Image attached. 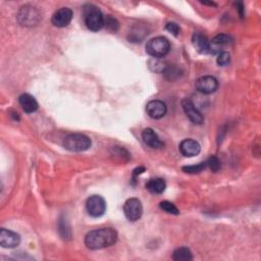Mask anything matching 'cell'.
<instances>
[{"label":"cell","mask_w":261,"mask_h":261,"mask_svg":"<svg viewBox=\"0 0 261 261\" xmlns=\"http://www.w3.org/2000/svg\"><path fill=\"white\" fill-rule=\"evenodd\" d=\"M118 241V233L111 228H103L89 232L85 238V245L91 250H99L113 246Z\"/></svg>","instance_id":"obj_1"},{"label":"cell","mask_w":261,"mask_h":261,"mask_svg":"<svg viewBox=\"0 0 261 261\" xmlns=\"http://www.w3.org/2000/svg\"><path fill=\"white\" fill-rule=\"evenodd\" d=\"M63 147L71 152H83L91 147V140L83 134H70L63 140Z\"/></svg>","instance_id":"obj_2"},{"label":"cell","mask_w":261,"mask_h":261,"mask_svg":"<svg viewBox=\"0 0 261 261\" xmlns=\"http://www.w3.org/2000/svg\"><path fill=\"white\" fill-rule=\"evenodd\" d=\"M85 24L90 31L98 32L104 27V17L99 9L93 5H87L84 8Z\"/></svg>","instance_id":"obj_3"},{"label":"cell","mask_w":261,"mask_h":261,"mask_svg":"<svg viewBox=\"0 0 261 261\" xmlns=\"http://www.w3.org/2000/svg\"><path fill=\"white\" fill-rule=\"evenodd\" d=\"M169 49L170 44L165 37H155L146 44L147 53L154 58L164 57L169 52Z\"/></svg>","instance_id":"obj_4"},{"label":"cell","mask_w":261,"mask_h":261,"mask_svg":"<svg viewBox=\"0 0 261 261\" xmlns=\"http://www.w3.org/2000/svg\"><path fill=\"white\" fill-rule=\"evenodd\" d=\"M18 19L23 26H35L40 21V14L35 8L26 6L20 10Z\"/></svg>","instance_id":"obj_5"},{"label":"cell","mask_w":261,"mask_h":261,"mask_svg":"<svg viewBox=\"0 0 261 261\" xmlns=\"http://www.w3.org/2000/svg\"><path fill=\"white\" fill-rule=\"evenodd\" d=\"M124 212L129 220H139L143 214V206L141 201L137 198L128 199L124 204Z\"/></svg>","instance_id":"obj_6"},{"label":"cell","mask_w":261,"mask_h":261,"mask_svg":"<svg viewBox=\"0 0 261 261\" xmlns=\"http://www.w3.org/2000/svg\"><path fill=\"white\" fill-rule=\"evenodd\" d=\"M86 208L91 216L100 217L106 211V202L101 196L93 195L87 199Z\"/></svg>","instance_id":"obj_7"},{"label":"cell","mask_w":261,"mask_h":261,"mask_svg":"<svg viewBox=\"0 0 261 261\" xmlns=\"http://www.w3.org/2000/svg\"><path fill=\"white\" fill-rule=\"evenodd\" d=\"M182 107L185 111L186 116L188 117V119L195 125H201L204 122V118L202 114L197 109L195 104L193 103L192 100L185 98L182 100Z\"/></svg>","instance_id":"obj_8"},{"label":"cell","mask_w":261,"mask_h":261,"mask_svg":"<svg viewBox=\"0 0 261 261\" xmlns=\"http://www.w3.org/2000/svg\"><path fill=\"white\" fill-rule=\"evenodd\" d=\"M146 111L150 118L154 120H159L166 115L167 107L166 104L161 100H152L147 103Z\"/></svg>","instance_id":"obj_9"},{"label":"cell","mask_w":261,"mask_h":261,"mask_svg":"<svg viewBox=\"0 0 261 261\" xmlns=\"http://www.w3.org/2000/svg\"><path fill=\"white\" fill-rule=\"evenodd\" d=\"M195 86L196 89L202 94H212L217 90L218 82L212 76H204L196 81Z\"/></svg>","instance_id":"obj_10"},{"label":"cell","mask_w":261,"mask_h":261,"mask_svg":"<svg viewBox=\"0 0 261 261\" xmlns=\"http://www.w3.org/2000/svg\"><path fill=\"white\" fill-rule=\"evenodd\" d=\"M180 152L186 157H193L200 153L201 146L200 144L193 139L183 140L180 144Z\"/></svg>","instance_id":"obj_11"},{"label":"cell","mask_w":261,"mask_h":261,"mask_svg":"<svg viewBox=\"0 0 261 261\" xmlns=\"http://www.w3.org/2000/svg\"><path fill=\"white\" fill-rule=\"evenodd\" d=\"M71 19H72V11L68 8H61L53 14L51 22L55 27L64 28L70 24Z\"/></svg>","instance_id":"obj_12"},{"label":"cell","mask_w":261,"mask_h":261,"mask_svg":"<svg viewBox=\"0 0 261 261\" xmlns=\"http://www.w3.org/2000/svg\"><path fill=\"white\" fill-rule=\"evenodd\" d=\"M233 43V39L232 37L227 35V34H220L217 35L216 37H214L213 40L210 42V49H209V53L211 54H219L220 52H222L223 47L231 45Z\"/></svg>","instance_id":"obj_13"},{"label":"cell","mask_w":261,"mask_h":261,"mask_svg":"<svg viewBox=\"0 0 261 261\" xmlns=\"http://www.w3.org/2000/svg\"><path fill=\"white\" fill-rule=\"evenodd\" d=\"M20 243L21 237L19 234L7 229H2L0 231V245L4 248H15L19 246Z\"/></svg>","instance_id":"obj_14"},{"label":"cell","mask_w":261,"mask_h":261,"mask_svg":"<svg viewBox=\"0 0 261 261\" xmlns=\"http://www.w3.org/2000/svg\"><path fill=\"white\" fill-rule=\"evenodd\" d=\"M192 44L195 49L202 54L209 53L210 49V41L207 39V37L200 32H196L192 37Z\"/></svg>","instance_id":"obj_15"},{"label":"cell","mask_w":261,"mask_h":261,"mask_svg":"<svg viewBox=\"0 0 261 261\" xmlns=\"http://www.w3.org/2000/svg\"><path fill=\"white\" fill-rule=\"evenodd\" d=\"M142 139L146 145L154 149H160L164 145L163 142L159 139L158 135L151 128H147L143 131Z\"/></svg>","instance_id":"obj_16"},{"label":"cell","mask_w":261,"mask_h":261,"mask_svg":"<svg viewBox=\"0 0 261 261\" xmlns=\"http://www.w3.org/2000/svg\"><path fill=\"white\" fill-rule=\"evenodd\" d=\"M19 101H20L22 108L27 114H33L37 109H38V102L36 101V99L32 95H30L28 93L22 94L19 98Z\"/></svg>","instance_id":"obj_17"},{"label":"cell","mask_w":261,"mask_h":261,"mask_svg":"<svg viewBox=\"0 0 261 261\" xmlns=\"http://www.w3.org/2000/svg\"><path fill=\"white\" fill-rule=\"evenodd\" d=\"M166 188V184L163 179L155 178L149 180L146 184V189L152 194H161Z\"/></svg>","instance_id":"obj_18"},{"label":"cell","mask_w":261,"mask_h":261,"mask_svg":"<svg viewBox=\"0 0 261 261\" xmlns=\"http://www.w3.org/2000/svg\"><path fill=\"white\" fill-rule=\"evenodd\" d=\"M172 259L176 261H190L193 259V255L190 249L186 247H181L173 251Z\"/></svg>","instance_id":"obj_19"},{"label":"cell","mask_w":261,"mask_h":261,"mask_svg":"<svg viewBox=\"0 0 261 261\" xmlns=\"http://www.w3.org/2000/svg\"><path fill=\"white\" fill-rule=\"evenodd\" d=\"M162 73H163V76L165 77L166 80L175 81V80H177L178 78L181 77L182 71L175 64H168V65L164 66V68L162 70Z\"/></svg>","instance_id":"obj_20"},{"label":"cell","mask_w":261,"mask_h":261,"mask_svg":"<svg viewBox=\"0 0 261 261\" xmlns=\"http://www.w3.org/2000/svg\"><path fill=\"white\" fill-rule=\"evenodd\" d=\"M104 27H106V29H108L111 32H117L119 30L120 24L115 18L111 16H107L106 18H104Z\"/></svg>","instance_id":"obj_21"},{"label":"cell","mask_w":261,"mask_h":261,"mask_svg":"<svg viewBox=\"0 0 261 261\" xmlns=\"http://www.w3.org/2000/svg\"><path fill=\"white\" fill-rule=\"evenodd\" d=\"M159 207H160L162 210H164L165 212H167V213L175 214V215L180 214V211H179V209L177 208V206H176L175 204H172L171 202H169V201H162V202H160Z\"/></svg>","instance_id":"obj_22"},{"label":"cell","mask_w":261,"mask_h":261,"mask_svg":"<svg viewBox=\"0 0 261 261\" xmlns=\"http://www.w3.org/2000/svg\"><path fill=\"white\" fill-rule=\"evenodd\" d=\"M206 167H207V163L206 162H201V163H199L197 165L185 166V167H183V170L185 172H188V173H199V172L203 171Z\"/></svg>","instance_id":"obj_23"},{"label":"cell","mask_w":261,"mask_h":261,"mask_svg":"<svg viewBox=\"0 0 261 261\" xmlns=\"http://www.w3.org/2000/svg\"><path fill=\"white\" fill-rule=\"evenodd\" d=\"M231 61V55L229 52L227 51H222L218 54L217 56V63L221 66H225V65H228Z\"/></svg>","instance_id":"obj_24"},{"label":"cell","mask_w":261,"mask_h":261,"mask_svg":"<svg viewBox=\"0 0 261 261\" xmlns=\"http://www.w3.org/2000/svg\"><path fill=\"white\" fill-rule=\"evenodd\" d=\"M207 167H209L211 170L213 171H217L219 168H220V162L219 160L217 159V157L213 156V157H210L207 161Z\"/></svg>","instance_id":"obj_25"},{"label":"cell","mask_w":261,"mask_h":261,"mask_svg":"<svg viewBox=\"0 0 261 261\" xmlns=\"http://www.w3.org/2000/svg\"><path fill=\"white\" fill-rule=\"evenodd\" d=\"M165 29L169 33H171L173 36H178L180 31H181V29H180V27H179V25L177 23H168V24H166Z\"/></svg>","instance_id":"obj_26"},{"label":"cell","mask_w":261,"mask_h":261,"mask_svg":"<svg viewBox=\"0 0 261 261\" xmlns=\"http://www.w3.org/2000/svg\"><path fill=\"white\" fill-rule=\"evenodd\" d=\"M145 171V168L144 167H137L136 169H134V172H133V178H137L138 175H141Z\"/></svg>","instance_id":"obj_27"}]
</instances>
